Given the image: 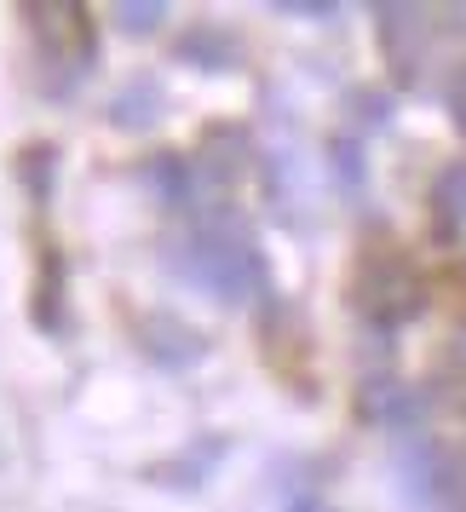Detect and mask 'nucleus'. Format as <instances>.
<instances>
[{
	"mask_svg": "<svg viewBox=\"0 0 466 512\" xmlns=\"http://www.w3.org/2000/svg\"><path fill=\"white\" fill-rule=\"evenodd\" d=\"M190 271L208 282L225 305L254 300L265 288V259H259V248L242 231H202L190 242Z\"/></svg>",
	"mask_w": 466,
	"mask_h": 512,
	"instance_id": "f257e3e1",
	"label": "nucleus"
},
{
	"mask_svg": "<svg viewBox=\"0 0 466 512\" xmlns=\"http://www.w3.org/2000/svg\"><path fill=\"white\" fill-rule=\"evenodd\" d=\"M357 305L369 311L374 323H403L420 305V288L397 259H369L363 277H357Z\"/></svg>",
	"mask_w": 466,
	"mask_h": 512,
	"instance_id": "f03ea898",
	"label": "nucleus"
},
{
	"mask_svg": "<svg viewBox=\"0 0 466 512\" xmlns=\"http://www.w3.org/2000/svg\"><path fill=\"white\" fill-rule=\"evenodd\" d=\"M438 208L449 213V219H466V162L443 167V179H438Z\"/></svg>",
	"mask_w": 466,
	"mask_h": 512,
	"instance_id": "7ed1b4c3",
	"label": "nucleus"
},
{
	"mask_svg": "<svg viewBox=\"0 0 466 512\" xmlns=\"http://www.w3.org/2000/svg\"><path fill=\"white\" fill-rule=\"evenodd\" d=\"M438 495H443V501H449L455 512H466V455L443 461V472H438Z\"/></svg>",
	"mask_w": 466,
	"mask_h": 512,
	"instance_id": "20e7f679",
	"label": "nucleus"
},
{
	"mask_svg": "<svg viewBox=\"0 0 466 512\" xmlns=\"http://www.w3.org/2000/svg\"><path fill=\"white\" fill-rule=\"evenodd\" d=\"M167 6H156V0H133V6H121V24L127 29H156L162 24Z\"/></svg>",
	"mask_w": 466,
	"mask_h": 512,
	"instance_id": "39448f33",
	"label": "nucleus"
},
{
	"mask_svg": "<svg viewBox=\"0 0 466 512\" xmlns=\"http://www.w3.org/2000/svg\"><path fill=\"white\" fill-rule=\"evenodd\" d=\"M449 116H455V127L466 133V70L449 81Z\"/></svg>",
	"mask_w": 466,
	"mask_h": 512,
	"instance_id": "423d86ee",
	"label": "nucleus"
},
{
	"mask_svg": "<svg viewBox=\"0 0 466 512\" xmlns=\"http://www.w3.org/2000/svg\"><path fill=\"white\" fill-rule=\"evenodd\" d=\"M455 363H466V334H461V340H455Z\"/></svg>",
	"mask_w": 466,
	"mask_h": 512,
	"instance_id": "0eeeda50",
	"label": "nucleus"
}]
</instances>
